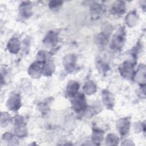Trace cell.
<instances>
[{
	"label": "cell",
	"mask_w": 146,
	"mask_h": 146,
	"mask_svg": "<svg viewBox=\"0 0 146 146\" xmlns=\"http://www.w3.org/2000/svg\"><path fill=\"white\" fill-rule=\"evenodd\" d=\"M125 42V31L124 27H120L113 35L111 47L116 50H120L124 46Z\"/></svg>",
	"instance_id": "cell-1"
},
{
	"label": "cell",
	"mask_w": 146,
	"mask_h": 146,
	"mask_svg": "<svg viewBox=\"0 0 146 146\" xmlns=\"http://www.w3.org/2000/svg\"><path fill=\"white\" fill-rule=\"evenodd\" d=\"M13 122L15 127V135L19 137H25L27 135V130L23 117L17 115L13 119Z\"/></svg>",
	"instance_id": "cell-2"
},
{
	"label": "cell",
	"mask_w": 146,
	"mask_h": 146,
	"mask_svg": "<svg viewBox=\"0 0 146 146\" xmlns=\"http://www.w3.org/2000/svg\"><path fill=\"white\" fill-rule=\"evenodd\" d=\"M72 108L76 112H80L87 109V103L83 94H79L73 97L71 100Z\"/></svg>",
	"instance_id": "cell-3"
},
{
	"label": "cell",
	"mask_w": 146,
	"mask_h": 146,
	"mask_svg": "<svg viewBox=\"0 0 146 146\" xmlns=\"http://www.w3.org/2000/svg\"><path fill=\"white\" fill-rule=\"evenodd\" d=\"M135 62L133 61H125L119 67V70L121 75L126 79H131L133 77V67Z\"/></svg>",
	"instance_id": "cell-4"
},
{
	"label": "cell",
	"mask_w": 146,
	"mask_h": 146,
	"mask_svg": "<svg viewBox=\"0 0 146 146\" xmlns=\"http://www.w3.org/2000/svg\"><path fill=\"white\" fill-rule=\"evenodd\" d=\"M45 63L38 60L33 63L28 69L29 75L33 78H39L43 73V66Z\"/></svg>",
	"instance_id": "cell-5"
},
{
	"label": "cell",
	"mask_w": 146,
	"mask_h": 146,
	"mask_svg": "<svg viewBox=\"0 0 146 146\" xmlns=\"http://www.w3.org/2000/svg\"><path fill=\"white\" fill-rule=\"evenodd\" d=\"M131 125L130 118L128 117L120 119L117 123L116 127L117 131L121 136H126L129 131Z\"/></svg>",
	"instance_id": "cell-6"
},
{
	"label": "cell",
	"mask_w": 146,
	"mask_h": 146,
	"mask_svg": "<svg viewBox=\"0 0 146 146\" xmlns=\"http://www.w3.org/2000/svg\"><path fill=\"white\" fill-rule=\"evenodd\" d=\"M6 106L11 111H18L21 106V98L20 95L18 94H14L11 95L7 101Z\"/></svg>",
	"instance_id": "cell-7"
},
{
	"label": "cell",
	"mask_w": 146,
	"mask_h": 146,
	"mask_svg": "<svg viewBox=\"0 0 146 146\" xmlns=\"http://www.w3.org/2000/svg\"><path fill=\"white\" fill-rule=\"evenodd\" d=\"M76 62V57L73 54H68L64 56L63 60V64L66 70L69 72L73 71Z\"/></svg>",
	"instance_id": "cell-8"
},
{
	"label": "cell",
	"mask_w": 146,
	"mask_h": 146,
	"mask_svg": "<svg viewBox=\"0 0 146 146\" xmlns=\"http://www.w3.org/2000/svg\"><path fill=\"white\" fill-rule=\"evenodd\" d=\"M102 101L104 105L108 110H112L115 104L113 95L109 91L104 90L102 92Z\"/></svg>",
	"instance_id": "cell-9"
},
{
	"label": "cell",
	"mask_w": 146,
	"mask_h": 146,
	"mask_svg": "<svg viewBox=\"0 0 146 146\" xmlns=\"http://www.w3.org/2000/svg\"><path fill=\"white\" fill-rule=\"evenodd\" d=\"M145 66L143 64H140L135 73L133 78L141 86L145 85Z\"/></svg>",
	"instance_id": "cell-10"
},
{
	"label": "cell",
	"mask_w": 146,
	"mask_h": 146,
	"mask_svg": "<svg viewBox=\"0 0 146 146\" xmlns=\"http://www.w3.org/2000/svg\"><path fill=\"white\" fill-rule=\"evenodd\" d=\"M58 41V34L54 31H50L45 36L43 39V43L47 46H54Z\"/></svg>",
	"instance_id": "cell-11"
},
{
	"label": "cell",
	"mask_w": 146,
	"mask_h": 146,
	"mask_svg": "<svg viewBox=\"0 0 146 146\" xmlns=\"http://www.w3.org/2000/svg\"><path fill=\"white\" fill-rule=\"evenodd\" d=\"M31 9L32 6L30 2H23L19 6V13L22 17L27 18L32 14Z\"/></svg>",
	"instance_id": "cell-12"
},
{
	"label": "cell",
	"mask_w": 146,
	"mask_h": 146,
	"mask_svg": "<svg viewBox=\"0 0 146 146\" xmlns=\"http://www.w3.org/2000/svg\"><path fill=\"white\" fill-rule=\"evenodd\" d=\"M21 44L18 39L13 38L8 42L7 48L8 50L12 54H17L20 50Z\"/></svg>",
	"instance_id": "cell-13"
},
{
	"label": "cell",
	"mask_w": 146,
	"mask_h": 146,
	"mask_svg": "<svg viewBox=\"0 0 146 146\" xmlns=\"http://www.w3.org/2000/svg\"><path fill=\"white\" fill-rule=\"evenodd\" d=\"M79 88V84L74 80L70 81L66 88V92L68 96L74 97L77 95V92Z\"/></svg>",
	"instance_id": "cell-14"
},
{
	"label": "cell",
	"mask_w": 146,
	"mask_h": 146,
	"mask_svg": "<svg viewBox=\"0 0 146 146\" xmlns=\"http://www.w3.org/2000/svg\"><path fill=\"white\" fill-rule=\"evenodd\" d=\"M104 131L99 128H93L92 141L95 145H100L103 139Z\"/></svg>",
	"instance_id": "cell-15"
},
{
	"label": "cell",
	"mask_w": 146,
	"mask_h": 146,
	"mask_svg": "<svg viewBox=\"0 0 146 146\" xmlns=\"http://www.w3.org/2000/svg\"><path fill=\"white\" fill-rule=\"evenodd\" d=\"M112 13L113 14L121 15L125 11V3L123 1H116L115 2L111 9Z\"/></svg>",
	"instance_id": "cell-16"
},
{
	"label": "cell",
	"mask_w": 146,
	"mask_h": 146,
	"mask_svg": "<svg viewBox=\"0 0 146 146\" xmlns=\"http://www.w3.org/2000/svg\"><path fill=\"white\" fill-rule=\"evenodd\" d=\"M138 16L135 11L129 13L125 17V22L129 27L135 26L138 21Z\"/></svg>",
	"instance_id": "cell-17"
},
{
	"label": "cell",
	"mask_w": 146,
	"mask_h": 146,
	"mask_svg": "<svg viewBox=\"0 0 146 146\" xmlns=\"http://www.w3.org/2000/svg\"><path fill=\"white\" fill-rule=\"evenodd\" d=\"M103 7L102 5L99 3H95L91 6L90 11L92 17L94 18H98L103 13Z\"/></svg>",
	"instance_id": "cell-18"
},
{
	"label": "cell",
	"mask_w": 146,
	"mask_h": 146,
	"mask_svg": "<svg viewBox=\"0 0 146 146\" xmlns=\"http://www.w3.org/2000/svg\"><path fill=\"white\" fill-rule=\"evenodd\" d=\"M96 85L91 80H89L86 82L83 90L87 95H92L96 92Z\"/></svg>",
	"instance_id": "cell-19"
},
{
	"label": "cell",
	"mask_w": 146,
	"mask_h": 146,
	"mask_svg": "<svg viewBox=\"0 0 146 146\" xmlns=\"http://www.w3.org/2000/svg\"><path fill=\"white\" fill-rule=\"evenodd\" d=\"M55 67L51 61H48L47 63H45L43 66V74L44 76H48L51 75L55 71Z\"/></svg>",
	"instance_id": "cell-20"
},
{
	"label": "cell",
	"mask_w": 146,
	"mask_h": 146,
	"mask_svg": "<svg viewBox=\"0 0 146 146\" xmlns=\"http://www.w3.org/2000/svg\"><path fill=\"white\" fill-rule=\"evenodd\" d=\"M119 141V139L115 135L112 133L108 134L106 138V144L107 145H116Z\"/></svg>",
	"instance_id": "cell-21"
},
{
	"label": "cell",
	"mask_w": 146,
	"mask_h": 146,
	"mask_svg": "<svg viewBox=\"0 0 146 146\" xmlns=\"http://www.w3.org/2000/svg\"><path fill=\"white\" fill-rule=\"evenodd\" d=\"M11 118L9 114L7 112H1V125L2 127L7 125Z\"/></svg>",
	"instance_id": "cell-22"
},
{
	"label": "cell",
	"mask_w": 146,
	"mask_h": 146,
	"mask_svg": "<svg viewBox=\"0 0 146 146\" xmlns=\"http://www.w3.org/2000/svg\"><path fill=\"white\" fill-rule=\"evenodd\" d=\"M97 67L100 70V71L103 72H106V71L108 69V67L107 65L103 61L101 60H99L97 61Z\"/></svg>",
	"instance_id": "cell-23"
},
{
	"label": "cell",
	"mask_w": 146,
	"mask_h": 146,
	"mask_svg": "<svg viewBox=\"0 0 146 146\" xmlns=\"http://www.w3.org/2000/svg\"><path fill=\"white\" fill-rule=\"evenodd\" d=\"M63 2L60 1H52L49 2V7L51 9H56L62 6Z\"/></svg>",
	"instance_id": "cell-24"
},
{
	"label": "cell",
	"mask_w": 146,
	"mask_h": 146,
	"mask_svg": "<svg viewBox=\"0 0 146 146\" xmlns=\"http://www.w3.org/2000/svg\"><path fill=\"white\" fill-rule=\"evenodd\" d=\"M13 138V135L9 132H6L2 136L3 140L6 141H9V142L11 141Z\"/></svg>",
	"instance_id": "cell-25"
},
{
	"label": "cell",
	"mask_w": 146,
	"mask_h": 146,
	"mask_svg": "<svg viewBox=\"0 0 146 146\" xmlns=\"http://www.w3.org/2000/svg\"><path fill=\"white\" fill-rule=\"evenodd\" d=\"M121 145H135L133 142L132 141H130L129 140H125L124 142H123V143L121 144Z\"/></svg>",
	"instance_id": "cell-26"
}]
</instances>
